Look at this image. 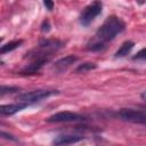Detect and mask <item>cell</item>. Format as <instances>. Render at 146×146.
Instances as JSON below:
<instances>
[{"label":"cell","instance_id":"cell-3","mask_svg":"<svg viewBox=\"0 0 146 146\" xmlns=\"http://www.w3.org/2000/svg\"><path fill=\"white\" fill-rule=\"evenodd\" d=\"M102 9H103V3L100 1H94L87 7H84V9L80 15L81 25L88 26L89 24H91L95 21V18L102 14Z\"/></svg>","mask_w":146,"mask_h":146},{"label":"cell","instance_id":"cell-4","mask_svg":"<svg viewBox=\"0 0 146 146\" xmlns=\"http://www.w3.org/2000/svg\"><path fill=\"white\" fill-rule=\"evenodd\" d=\"M83 120H86V117L79 113L70 112V111H62V112H57L50 115L47 119V122L60 123V122H76V121H83Z\"/></svg>","mask_w":146,"mask_h":146},{"label":"cell","instance_id":"cell-14","mask_svg":"<svg viewBox=\"0 0 146 146\" xmlns=\"http://www.w3.org/2000/svg\"><path fill=\"white\" fill-rule=\"evenodd\" d=\"M49 30H50V24H49L48 21H44L42 23V25H41V31L42 32H48Z\"/></svg>","mask_w":146,"mask_h":146},{"label":"cell","instance_id":"cell-10","mask_svg":"<svg viewBox=\"0 0 146 146\" xmlns=\"http://www.w3.org/2000/svg\"><path fill=\"white\" fill-rule=\"evenodd\" d=\"M23 43V40H14V41H10L6 44H3L0 49V52L1 55L6 54V52H9V51H13L15 49H17L18 47H21V44Z\"/></svg>","mask_w":146,"mask_h":146},{"label":"cell","instance_id":"cell-9","mask_svg":"<svg viewBox=\"0 0 146 146\" xmlns=\"http://www.w3.org/2000/svg\"><path fill=\"white\" fill-rule=\"evenodd\" d=\"M133 46H135V43L132 42V41H124L121 46H120V48L115 51V54H114V56L116 57V58H121V57H125L127 55H129L130 52H131V50L133 49Z\"/></svg>","mask_w":146,"mask_h":146},{"label":"cell","instance_id":"cell-1","mask_svg":"<svg viewBox=\"0 0 146 146\" xmlns=\"http://www.w3.org/2000/svg\"><path fill=\"white\" fill-rule=\"evenodd\" d=\"M125 29V23L117 16H108L105 22L97 30L92 40L87 44V49L91 51H98L106 47V43L114 40L116 35L122 33Z\"/></svg>","mask_w":146,"mask_h":146},{"label":"cell","instance_id":"cell-5","mask_svg":"<svg viewBox=\"0 0 146 146\" xmlns=\"http://www.w3.org/2000/svg\"><path fill=\"white\" fill-rule=\"evenodd\" d=\"M117 116L128 122L133 123H146V113L133 108H123L117 113Z\"/></svg>","mask_w":146,"mask_h":146},{"label":"cell","instance_id":"cell-16","mask_svg":"<svg viewBox=\"0 0 146 146\" xmlns=\"http://www.w3.org/2000/svg\"><path fill=\"white\" fill-rule=\"evenodd\" d=\"M140 97H141V99L146 103V90H144L143 92H141V95H140Z\"/></svg>","mask_w":146,"mask_h":146},{"label":"cell","instance_id":"cell-15","mask_svg":"<svg viewBox=\"0 0 146 146\" xmlns=\"http://www.w3.org/2000/svg\"><path fill=\"white\" fill-rule=\"evenodd\" d=\"M43 6H44L48 10H52V9H54V2H52V1H43Z\"/></svg>","mask_w":146,"mask_h":146},{"label":"cell","instance_id":"cell-2","mask_svg":"<svg viewBox=\"0 0 146 146\" xmlns=\"http://www.w3.org/2000/svg\"><path fill=\"white\" fill-rule=\"evenodd\" d=\"M57 94H58L57 90H34V91L21 94L17 97V100H18V103L31 105V104L38 103L42 99H46V98H48L52 95H57Z\"/></svg>","mask_w":146,"mask_h":146},{"label":"cell","instance_id":"cell-6","mask_svg":"<svg viewBox=\"0 0 146 146\" xmlns=\"http://www.w3.org/2000/svg\"><path fill=\"white\" fill-rule=\"evenodd\" d=\"M84 137L81 135H72V133H64V135H59L57 136L54 140H52V145L54 146H70L72 144L79 143L81 140H83Z\"/></svg>","mask_w":146,"mask_h":146},{"label":"cell","instance_id":"cell-7","mask_svg":"<svg viewBox=\"0 0 146 146\" xmlns=\"http://www.w3.org/2000/svg\"><path fill=\"white\" fill-rule=\"evenodd\" d=\"M78 60V57L74 56V55H68V56H65L60 59H58L55 64H54V68L56 70V72L58 73H62L64 71H66L72 64H74L75 62Z\"/></svg>","mask_w":146,"mask_h":146},{"label":"cell","instance_id":"cell-8","mask_svg":"<svg viewBox=\"0 0 146 146\" xmlns=\"http://www.w3.org/2000/svg\"><path fill=\"white\" fill-rule=\"evenodd\" d=\"M29 105L23 104V103H16V104H8V105H2L0 107V113L1 115H14L17 112L24 110Z\"/></svg>","mask_w":146,"mask_h":146},{"label":"cell","instance_id":"cell-11","mask_svg":"<svg viewBox=\"0 0 146 146\" xmlns=\"http://www.w3.org/2000/svg\"><path fill=\"white\" fill-rule=\"evenodd\" d=\"M97 66L95 63H83L81 65H79L75 70L76 73H84V72H88V71H91V70H95Z\"/></svg>","mask_w":146,"mask_h":146},{"label":"cell","instance_id":"cell-13","mask_svg":"<svg viewBox=\"0 0 146 146\" xmlns=\"http://www.w3.org/2000/svg\"><path fill=\"white\" fill-rule=\"evenodd\" d=\"M133 60H144V62H146V48L139 50L133 56Z\"/></svg>","mask_w":146,"mask_h":146},{"label":"cell","instance_id":"cell-12","mask_svg":"<svg viewBox=\"0 0 146 146\" xmlns=\"http://www.w3.org/2000/svg\"><path fill=\"white\" fill-rule=\"evenodd\" d=\"M19 88L17 87H7V86H2L1 87V96L6 95V94H13V92H16L18 91Z\"/></svg>","mask_w":146,"mask_h":146}]
</instances>
